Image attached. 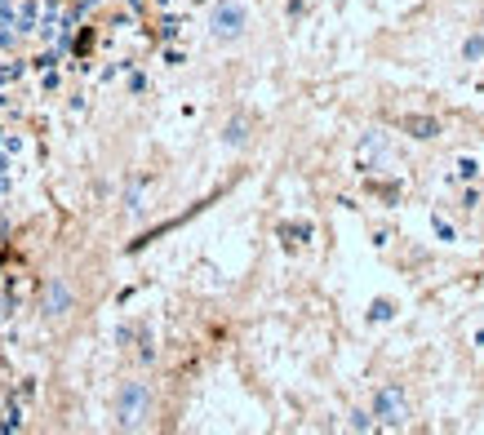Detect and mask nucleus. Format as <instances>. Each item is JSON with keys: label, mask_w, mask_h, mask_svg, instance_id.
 Returning <instances> with one entry per match:
<instances>
[{"label": "nucleus", "mask_w": 484, "mask_h": 435, "mask_svg": "<svg viewBox=\"0 0 484 435\" xmlns=\"http://www.w3.org/2000/svg\"><path fill=\"white\" fill-rule=\"evenodd\" d=\"M209 27H213L218 40H241L244 27H249V9H244V0H218Z\"/></svg>", "instance_id": "nucleus-1"}, {"label": "nucleus", "mask_w": 484, "mask_h": 435, "mask_svg": "<svg viewBox=\"0 0 484 435\" xmlns=\"http://www.w3.org/2000/svg\"><path fill=\"white\" fill-rule=\"evenodd\" d=\"M374 418H378L382 427H405V422H409V400H405V391H400V387H378V396H374Z\"/></svg>", "instance_id": "nucleus-2"}, {"label": "nucleus", "mask_w": 484, "mask_h": 435, "mask_svg": "<svg viewBox=\"0 0 484 435\" xmlns=\"http://www.w3.org/2000/svg\"><path fill=\"white\" fill-rule=\"evenodd\" d=\"M142 413H147V391H142V387H129V391L120 396V418L134 427V422H142Z\"/></svg>", "instance_id": "nucleus-3"}, {"label": "nucleus", "mask_w": 484, "mask_h": 435, "mask_svg": "<svg viewBox=\"0 0 484 435\" xmlns=\"http://www.w3.org/2000/svg\"><path fill=\"white\" fill-rule=\"evenodd\" d=\"M405 129H414V138H431L440 125H436V120H422V116H409V120H405Z\"/></svg>", "instance_id": "nucleus-4"}, {"label": "nucleus", "mask_w": 484, "mask_h": 435, "mask_svg": "<svg viewBox=\"0 0 484 435\" xmlns=\"http://www.w3.org/2000/svg\"><path fill=\"white\" fill-rule=\"evenodd\" d=\"M462 58H467V63H480V58H484V36H467V45H462Z\"/></svg>", "instance_id": "nucleus-5"}, {"label": "nucleus", "mask_w": 484, "mask_h": 435, "mask_svg": "<svg viewBox=\"0 0 484 435\" xmlns=\"http://www.w3.org/2000/svg\"><path fill=\"white\" fill-rule=\"evenodd\" d=\"M391 316H396V306H391L386 298H378L374 306H369V320H391Z\"/></svg>", "instance_id": "nucleus-6"}, {"label": "nucleus", "mask_w": 484, "mask_h": 435, "mask_svg": "<svg viewBox=\"0 0 484 435\" xmlns=\"http://www.w3.org/2000/svg\"><path fill=\"white\" fill-rule=\"evenodd\" d=\"M222 138H227L232 147H241L244 138H249V134H244V120H232V125H227V134H222Z\"/></svg>", "instance_id": "nucleus-7"}]
</instances>
